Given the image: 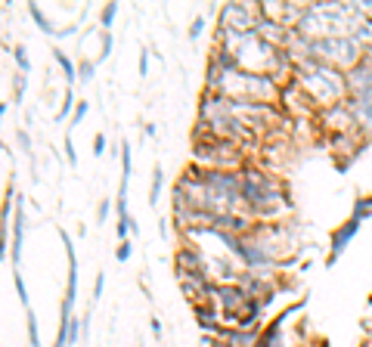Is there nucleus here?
<instances>
[{
  "label": "nucleus",
  "mask_w": 372,
  "mask_h": 347,
  "mask_svg": "<svg viewBox=\"0 0 372 347\" xmlns=\"http://www.w3.org/2000/svg\"><path fill=\"white\" fill-rule=\"evenodd\" d=\"M301 81L307 87V93H310V99H317V103H323V106H338L345 97H350L348 75H341L338 69H332V65H326V62L307 59Z\"/></svg>",
  "instance_id": "1"
},
{
  "label": "nucleus",
  "mask_w": 372,
  "mask_h": 347,
  "mask_svg": "<svg viewBox=\"0 0 372 347\" xmlns=\"http://www.w3.org/2000/svg\"><path fill=\"white\" fill-rule=\"evenodd\" d=\"M242 201L248 208H255V211H270V208H276L282 201V186L276 180H270L267 174L252 171L242 177Z\"/></svg>",
  "instance_id": "2"
},
{
  "label": "nucleus",
  "mask_w": 372,
  "mask_h": 347,
  "mask_svg": "<svg viewBox=\"0 0 372 347\" xmlns=\"http://www.w3.org/2000/svg\"><path fill=\"white\" fill-rule=\"evenodd\" d=\"M62 245L69 251V292H66V301H62V313H59V325L66 329L71 323V307H75V295H78V257H75V248H71V236L62 233Z\"/></svg>",
  "instance_id": "3"
},
{
  "label": "nucleus",
  "mask_w": 372,
  "mask_h": 347,
  "mask_svg": "<svg viewBox=\"0 0 372 347\" xmlns=\"http://www.w3.org/2000/svg\"><path fill=\"white\" fill-rule=\"evenodd\" d=\"M357 233H360V220H354V217H350V220H345L338 229H335V233H332V248H329V257H326V264H329V267H332L335 260L345 255L348 245L354 242V236H357Z\"/></svg>",
  "instance_id": "4"
},
{
  "label": "nucleus",
  "mask_w": 372,
  "mask_h": 347,
  "mask_svg": "<svg viewBox=\"0 0 372 347\" xmlns=\"http://www.w3.org/2000/svg\"><path fill=\"white\" fill-rule=\"evenodd\" d=\"M282 323H285V313L279 316L276 323H270L267 329L257 335V344H255V347H285V344H282V329H279Z\"/></svg>",
  "instance_id": "5"
},
{
  "label": "nucleus",
  "mask_w": 372,
  "mask_h": 347,
  "mask_svg": "<svg viewBox=\"0 0 372 347\" xmlns=\"http://www.w3.org/2000/svg\"><path fill=\"white\" fill-rule=\"evenodd\" d=\"M350 112H354L357 121L363 125H372V93H360V97H350Z\"/></svg>",
  "instance_id": "6"
},
{
  "label": "nucleus",
  "mask_w": 372,
  "mask_h": 347,
  "mask_svg": "<svg viewBox=\"0 0 372 347\" xmlns=\"http://www.w3.org/2000/svg\"><path fill=\"white\" fill-rule=\"evenodd\" d=\"M22 239H25V214H22V205H19L16 227H13V264H19V257H22Z\"/></svg>",
  "instance_id": "7"
},
{
  "label": "nucleus",
  "mask_w": 372,
  "mask_h": 347,
  "mask_svg": "<svg viewBox=\"0 0 372 347\" xmlns=\"http://www.w3.org/2000/svg\"><path fill=\"white\" fill-rule=\"evenodd\" d=\"M25 320H28V344L38 347L41 335H38V320H34V310L31 307H25Z\"/></svg>",
  "instance_id": "8"
},
{
  "label": "nucleus",
  "mask_w": 372,
  "mask_h": 347,
  "mask_svg": "<svg viewBox=\"0 0 372 347\" xmlns=\"http://www.w3.org/2000/svg\"><path fill=\"white\" fill-rule=\"evenodd\" d=\"M159 192H162V164H155V171H152V190H149V205H159Z\"/></svg>",
  "instance_id": "9"
},
{
  "label": "nucleus",
  "mask_w": 372,
  "mask_h": 347,
  "mask_svg": "<svg viewBox=\"0 0 372 347\" xmlns=\"http://www.w3.org/2000/svg\"><path fill=\"white\" fill-rule=\"evenodd\" d=\"M372 214V199H357V205H354V214H350V217H354V220H366V217Z\"/></svg>",
  "instance_id": "10"
},
{
  "label": "nucleus",
  "mask_w": 372,
  "mask_h": 347,
  "mask_svg": "<svg viewBox=\"0 0 372 347\" xmlns=\"http://www.w3.org/2000/svg\"><path fill=\"white\" fill-rule=\"evenodd\" d=\"M28 13H31V19H34V22H38V25H41V31H47V34H53V31H56V28L50 25V19H47L44 13L38 10V3H31V6H28Z\"/></svg>",
  "instance_id": "11"
},
{
  "label": "nucleus",
  "mask_w": 372,
  "mask_h": 347,
  "mask_svg": "<svg viewBox=\"0 0 372 347\" xmlns=\"http://www.w3.org/2000/svg\"><path fill=\"white\" fill-rule=\"evenodd\" d=\"M53 56H56V62L62 65V71H66V75H69V81H78V69H75V65H71V59H69V56L62 53V50H56Z\"/></svg>",
  "instance_id": "12"
},
{
  "label": "nucleus",
  "mask_w": 372,
  "mask_h": 347,
  "mask_svg": "<svg viewBox=\"0 0 372 347\" xmlns=\"http://www.w3.org/2000/svg\"><path fill=\"white\" fill-rule=\"evenodd\" d=\"M93 75H96V65L84 59L81 65H78V81H93Z\"/></svg>",
  "instance_id": "13"
},
{
  "label": "nucleus",
  "mask_w": 372,
  "mask_h": 347,
  "mask_svg": "<svg viewBox=\"0 0 372 347\" xmlns=\"http://www.w3.org/2000/svg\"><path fill=\"white\" fill-rule=\"evenodd\" d=\"M115 13H118V3H106V6H103V16H99V19H103V28H106V31H109V25H112V19H115Z\"/></svg>",
  "instance_id": "14"
},
{
  "label": "nucleus",
  "mask_w": 372,
  "mask_h": 347,
  "mask_svg": "<svg viewBox=\"0 0 372 347\" xmlns=\"http://www.w3.org/2000/svg\"><path fill=\"white\" fill-rule=\"evenodd\" d=\"M13 282H16V292H19V301H22V304H25V307H31V304H28V288H25V279H22V276H19V273H16V276H13Z\"/></svg>",
  "instance_id": "15"
},
{
  "label": "nucleus",
  "mask_w": 372,
  "mask_h": 347,
  "mask_svg": "<svg viewBox=\"0 0 372 347\" xmlns=\"http://www.w3.org/2000/svg\"><path fill=\"white\" fill-rule=\"evenodd\" d=\"M71 103H75V97H71V90H69V93H66V99H62V108H59V115H56V118H59V121L66 118V115L71 112Z\"/></svg>",
  "instance_id": "16"
},
{
  "label": "nucleus",
  "mask_w": 372,
  "mask_h": 347,
  "mask_svg": "<svg viewBox=\"0 0 372 347\" xmlns=\"http://www.w3.org/2000/svg\"><path fill=\"white\" fill-rule=\"evenodd\" d=\"M16 62H19V69H22V71L31 69V62H28V56H25V47H16Z\"/></svg>",
  "instance_id": "17"
},
{
  "label": "nucleus",
  "mask_w": 372,
  "mask_h": 347,
  "mask_svg": "<svg viewBox=\"0 0 372 347\" xmlns=\"http://www.w3.org/2000/svg\"><path fill=\"white\" fill-rule=\"evenodd\" d=\"M109 53H112V34L103 31V53H99V59H106Z\"/></svg>",
  "instance_id": "18"
},
{
  "label": "nucleus",
  "mask_w": 372,
  "mask_h": 347,
  "mask_svg": "<svg viewBox=\"0 0 372 347\" xmlns=\"http://www.w3.org/2000/svg\"><path fill=\"white\" fill-rule=\"evenodd\" d=\"M202 31H205V19L199 16L196 22H192V28H189V38H199V34H202Z\"/></svg>",
  "instance_id": "19"
},
{
  "label": "nucleus",
  "mask_w": 372,
  "mask_h": 347,
  "mask_svg": "<svg viewBox=\"0 0 372 347\" xmlns=\"http://www.w3.org/2000/svg\"><path fill=\"white\" fill-rule=\"evenodd\" d=\"M66 155H69V164H78V155H75V143H71V136L66 140Z\"/></svg>",
  "instance_id": "20"
},
{
  "label": "nucleus",
  "mask_w": 372,
  "mask_h": 347,
  "mask_svg": "<svg viewBox=\"0 0 372 347\" xmlns=\"http://www.w3.org/2000/svg\"><path fill=\"white\" fill-rule=\"evenodd\" d=\"M127 257H131V242L124 239V242L118 245V260H127Z\"/></svg>",
  "instance_id": "21"
},
{
  "label": "nucleus",
  "mask_w": 372,
  "mask_h": 347,
  "mask_svg": "<svg viewBox=\"0 0 372 347\" xmlns=\"http://www.w3.org/2000/svg\"><path fill=\"white\" fill-rule=\"evenodd\" d=\"M106 217H109V199H106V201H99V211H96V220H99V223H103Z\"/></svg>",
  "instance_id": "22"
},
{
  "label": "nucleus",
  "mask_w": 372,
  "mask_h": 347,
  "mask_svg": "<svg viewBox=\"0 0 372 347\" xmlns=\"http://www.w3.org/2000/svg\"><path fill=\"white\" fill-rule=\"evenodd\" d=\"M103 288H106V276L99 273V276H96V285H93V298H99V295H103Z\"/></svg>",
  "instance_id": "23"
},
{
  "label": "nucleus",
  "mask_w": 372,
  "mask_h": 347,
  "mask_svg": "<svg viewBox=\"0 0 372 347\" xmlns=\"http://www.w3.org/2000/svg\"><path fill=\"white\" fill-rule=\"evenodd\" d=\"M93 149H96V155H103V149H106V136H103V134L93 140Z\"/></svg>",
  "instance_id": "24"
},
{
  "label": "nucleus",
  "mask_w": 372,
  "mask_h": 347,
  "mask_svg": "<svg viewBox=\"0 0 372 347\" xmlns=\"http://www.w3.org/2000/svg\"><path fill=\"white\" fill-rule=\"evenodd\" d=\"M84 115H87V103H78V108H75V125L84 118Z\"/></svg>",
  "instance_id": "25"
},
{
  "label": "nucleus",
  "mask_w": 372,
  "mask_h": 347,
  "mask_svg": "<svg viewBox=\"0 0 372 347\" xmlns=\"http://www.w3.org/2000/svg\"><path fill=\"white\" fill-rule=\"evenodd\" d=\"M146 71H149V56L140 53V75H146Z\"/></svg>",
  "instance_id": "26"
},
{
  "label": "nucleus",
  "mask_w": 372,
  "mask_h": 347,
  "mask_svg": "<svg viewBox=\"0 0 372 347\" xmlns=\"http://www.w3.org/2000/svg\"><path fill=\"white\" fill-rule=\"evenodd\" d=\"M152 335L162 338V323H159V320H152Z\"/></svg>",
  "instance_id": "27"
}]
</instances>
